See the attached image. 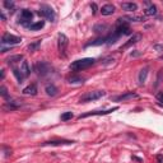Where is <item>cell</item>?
<instances>
[{
	"instance_id": "39",
	"label": "cell",
	"mask_w": 163,
	"mask_h": 163,
	"mask_svg": "<svg viewBox=\"0 0 163 163\" xmlns=\"http://www.w3.org/2000/svg\"><path fill=\"white\" fill-rule=\"evenodd\" d=\"M0 17H2L3 22H5V21H7V18H5V15H4V13H3V11H0Z\"/></svg>"
},
{
	"instance_id": "35",
	"label": "cell",
	"mask_w": 163,
	"mask_h": 163,
	"mask_svg": "<svg viewBox=\"0 0 163 163\" xmlns=\"http://www.w3.org/2000/svg\"><path fill=\"white\" fill-rule=\"evenodd\" d=\"M155 159H157V163H163V154H157Z\"/></svg>"
},
{
	"instance_id": "3",
	"label": "cell",
	"mask_w": 163,
	"mask_h": 163,
	"mask_svg": "<svg viewBox=\"0 0 163 163\" xmlns=\"http://www.w3.org/2000/svg\"><path fill=\"white\" fill-rule=\"evenodd\" d=\"M106 94L105 90H90V92H87V93H84L79 102L80 103H87V102H92V101H96V99H99L102 98L103 96Z\"/></svg>"
},
{
	"instance_id": "27",
	"label": "cell",
	"mask_w": 163,
	"mask_h": 163,
	"mask_svg": "<svg viewBox=\"0 0 163 163\" xmlns=\"http://www.w3.org/2000/svg\"><path fill=\"white\" fill-rule=\"evenodd\" d=\"M128 21L130 22H143V21H145V18L144 17H140V15H131V17H125Z\"/></svg>"
},
{
	"instance_id": "34",
	"label": "cell",
	"mask_w": 163,
	"mask_h": 163,
	"mask_svg": "<svg viewBox=\"0 0 163 163\" xmlns=\"http://www.w3.org/2000/svg\"><path fill=\"white\" fill-rule=\"evenodd\" d=\"M155 97H157V99H158L159 102H163V90H162V92H158V93H157Z\"/></svg>"
},
{
	"instance_id": "31",
	"label": "cell",
	"mask_w": 163,
	"mask_h": 163,
	"mask_svg": "<svg viewBox=\"0 0 163 163\" xmlns=\"http://www.w3.org/2000/svg\"><path fill=\"white\" fill-rule=\"evenodd\" d=\"M14 3L13 2H8V0H5V2H4V7L5 8H7V9H9V10H13L14 9Z\"/></svg>"
},
{
	"instance_id": "4",
	"label": "cell",
	"mask_w": 163,
	"mask_h": 163,
	"mask_svg": "<svg viewBox=\"0 0 163 163\" xmlns=\"http://www.w3.org/2000/svg\"><path fill=\"white\" fill-rule=\"evenodd\" d=\"M38 15L41 17H45L46 19H49L50 22H55V18H56V14L54 9L49 5H41V8L38 10Z\"/></svg>"
},
{
	"instance_id": "40",
	"label": "cell",
	"mask_w": 163,
	"mask_h": 163,
	"mask_svg": "<svg viewBox=\"0 0 163 163\" xmlns=\"http://www.w3.org/2000/svg\"><path fill=\"white\" fill-rule=\"evenodd\" d=\"M140 55V52H131L130 54V56H139Z\"/></svg>"
},
{
	"instance_id": "23",
	"label": "cell",
	"mask_w": 163,
	"mask_h": 163,
	"mask_svg": "<svg viewBox=\"0 0 163 163\" xmlns=\"http://www.w3.org/2000/svg\"><path fill=\"white\" fill-rule=\"evenodd\" d=\"M22 19H27V21H31L32 17H33V13L29 9H23L22 10Z\"/></svg>"
},
{
	"instance_id": "37",
	"label": "cell",
	"mask_w": 163,
	"mask_h": 163,
	"mask_svg": "<svg viewBox=\"0 0 163 163\" xmlns=\"http://www.w3.org/2000/svg\"><path fill=\"white\" fill-rule=\"evenodd\" d=\"M90 8H92L93 14H96V11H97V5H96V3H92V4H90Z\"/></svg>"
},
{
	"instance_id": "19",
	"label": "cell",
	"mask_w": 163,
	"mask_h": 163,
	"mask_svg": "<svg viewBox=\"0 0 163 163\" xmlns=\"http://www.w3.org/2000/svg\"><path fill=\"white\" fill-rule=\"evenodd\" d=\"M21 71L24 78H27L29 74H31V69H29V65L27 61H22V65H21Z\"/></svg>"
},
{
	"instance_id": "26",
	"label": "cell",
	"mask_w": 163,
	"mask_h": 163,
	"mask_svg": "<svg viewBox=\"0 0 163 163\" xmlns=\"http://www.w3.org/2000/svg\"><path fill=\"white\" fill-rule=\"evenodd\" d=\"M40 45H41V40H37V41H34V42H32V44H29L28 45V50L29 51H36L40 47Z\"/></svg>"
},
{
	"instance_id": "38",
	"label": "cell",
	"mask_w": 163,
	"mask_h": 163,
	"mask_svg": "<svg viewBox=\"0 0 163 163\" xmlns=\"http://www.w3.org/2000/svg\"><path fill=\"white\" fill-rule=\"evenodd\" d=\"M4 77H5V71H4V69H2L0 70V78H2V80L4 79Z\"/></svg>"
},
{
	"instance_id": "29",
	"label": "cell",
	"mask_w": 163,
	"mask_h": 163,
	"mask_svg": "<svg viewBox=\"0 0 163 163\" xmlns=\"http://www.w3.org/2000/svg\"><path fill=\"white\" fill-rule=\"evenodd\" d=\"M71 119H73V112H70V111L64 112L61 115V120H63V121H68V120H71Z\"/></svg>"
},
{
	"instance_id": "33",
	"label": "cell",
	"mask_w": 163,
	"mask_h": 163,
	"mask_svg": "<svg viewBox=\"0 0 163 163\" xmlns=\"http://www.w3.org/2000/svg\"><path fill=\"white\" fill-rule=\"evenodd\" d=\"M2 148H3V152H4V155H5V157L11 155V149H10V148H8L7 145H3Z\"/></svg>"
},
{
	"instance_id": "8",
	"label": "cell",
	"mask_w": 163,
	"mask_h": 163,
	"mask_svg": "<svg viewBox=\"0 0 163 163\" xmlns=\"http://www.w3.org/2000/svg\"><path fill=\"white\" fill-rule=\"evenodd\" d=\"M119 107H112L110 110H106V111H90V112H87V113H82L78 116V119H86V117H90V116H105V115H108L111 112H115L117 111Z\"/></svg>"
},
{
	"instance_id": "1",
	"label": "cell",
	"mask_w": 163,
	"mask_h": 163,
	"mask_svg": "<svg viewBox=\"0 0 163 163\" xmlns=\"http://www.w3.org/2000/svg\"><path fill=\"white\" fill-rule=\"evenodd\" d=\"M96 63V60L93 57H86V59H79V60H75L70 64V69L74 70V71H80L84 69H88L90 68L93 64Z\"/></svg>"
},
{
	"instance_id": "30",
	"label": "cell",
	"mask_w": 163,
	"mask_h": 163,
	"mask_svg": "<svg viewBox=\"0 0 163 163\" xmlns=\"http://www.w3.org/2000/svg\"><path fill=\"white\" fill-rule=\"evenodd\" d=\"M0 94H2L4 98L9 99V96H8V89H7V87H5V86H2V87H0Z\"/></svg>"
},
{
	"instance_id": "28",
	"label": "cell",
	"mask_w": 163,
	"mask_h": 163,
	"mask_svg": "<svg viewBox=\"0 0 163 163\" xmlns=\"http://www.w3.org/2000/svg\"><path fill=\"white\" fill-rule=\"evenodd\" d=\"M84 82V78H80V77H71L69 78V83L70 84H80Z\"/></svg>"
},
{
	"instance_id": "41",
	"label": "cell",
	"mask_w": 163,
	"mask_h": 163,
	"mask_svg": "<svg viewBox=\"0 0 163 163\" xmlns=\"http://www.w3.org/2000/svg\"><path fill=\"white\" fill-rule=\"evenodd\" d=\"M161 59H162V60H163V56H162V57H161Z\"/></svg>"
},
{
	"instance_id": "2",
	"label": "cell",
	"mask_w": 163,
	"mask_h": 163,
	"mask_svg": "<svg viewBox=\"0 0 163 163\" xmlns=\"http://www.w3.org/2000/svg\"><path fill=\"white\" fill-rule=\"evenodd\" d=\"M113 33H116L119 36L122 34H130V27H129V21H126V18H119L116 21V28H115Z\"/></svg>"
},
{
	"instance_id": "15",
	"label": "cell",
	"mask_w": 163,
	"mask_h": 163,
	"mask_svg": "<svg viewBox=\"0 0 163 163\" xmlns=\"http://www.w3.org/2000/svg\"><path fill=\"white\" fill-rule=\"evenodd\" d=\"M99 10H101V14L102 15H111V14L115 13V7H113L112 4H106Z\"/></svg>"
},
{
	"instance_id": "11",
	"label": "cell",
	"mask_w": 163,
	"mask_h": 163,
	"mask_svg": "<svg viewBox=\"0 0 163 163\" xmlns=\"http://www.w3.org/2000/svg\"><path fill=\"white\" fill-rule=\"evenodd\" d=\"M139 96L135 93V92H126L125 94H121V96H117L115 97L113 99L117 101V102H122V101H129V99H134V98H138Z\"/></svg>"
},
{
	"instance_id": "14",
	"label": "cell",
	"mask_w": 163,
	"mask_h": 163,
	"mask_svg": "<svg viewBox=\"0 0 163 163\" xmlns=\"http://www.w3.org/2000/svg\"><path fill=\"white\" fill-rule=\"evenodd\" d=\"M23 94H26V96H36L37 94V86L33 83V84H29L28 87H26L24 89H23Z\"/></svg>"
},
{
	"instance_id": "6",
	"label": "cell",
	"mask_w": 163,
	"mask_h": 163,
	"mask_svg": "<svg viewBox=\"0 0 163 163\" xmlns=\"http://www.w3.org/2000/svg\"><path fill=\"white\" fill-rule=\"evenodd\" d=\"M68 44H69L68 37L64 33H59L57 34V49H59L60 55H63L64 57L66 56L65 51H66V47H68Z\"/></svg>"
},
{
	"instance_id": "36",
	"label": "cell",
	"mask_w": 163,
	"mask_h": 163,
	"mask_svg": "<svg viewBox=\"0 0 163 163\" xmlns=\"http://www.w3.org/2000/svg\"><path fill=\"white\" fill-rule=\"evenodd\" d=\"M153 47H154V50H157V51H163V45H154Z\"/></svg>"
},
{
	"instance_id": "24",
	"label": "cell",
	"mask_w": 163,
	"mask_h": 163,
	"mask_svg": "<svg viewBox=\"0 0 163 163\" xmlns=\"http://www.w3.org/2000/svg\"><path fill=\"white\" fill-rule=\"evenodd\" d=\"M13 74H14V77L17 78L18 83H23V79H24V77H23L22 71H21L19 69H17V68H13Z\"/></svg>"
},
{
	"instance_id": "20",
	"label": "cell",
	"mask_w": 163,
	"mask_h": 163,
	"mask_svg": "<svg viewBox=\"0 0 163 163\" xmlns=\"http://www.w3.org/2000/svg\"><path fill=\"white\" fill-rule=\"evenodd\" d=\"M144 14L148 15V17H152V15H155L157 14V7L154 4H150L149 7L144 10Z\"/></svg>"
},
{
	"instance_id": "21",
	"label": "cell",
	"mask_w": 163,
	"mask_h": 163,
	"mask_svg": "<svg viewBox=\"0 0 163 163\" xmlns=\"http://www.w3.org/2000/svg\"><path fill=\"white\" fill-rule=\"evenodd\" d=\"M21 60H23V55H13L7 59V64L8 65H13L18 61H21Z\"/></svg>"
},
{
	"instance_id": "32",
	"label": "cell",
	"mask_w": 163,
	"mask_h": 163,
	"mask_svg": "<svg viewBox=\"0 0 163 163\" xmlns=\"http://www.w3.org/2000/svg\"><path fill=\"white\" fill-rule=\"evenodd\" d=\"M162 78H163V70L161 69V70L158 71V77H157V83H155V87H158L159 84L162 83Z\"/></svg>"
},
{
	"instance_id": "9",
	"label": "cell",
	"mask_w": 163,
	"mask_h": 163,
	"mask_svg": "<svg viewBox=\"0 0 163 163\" xmlns=\"http://www.w3.org/2000/svg\"><path fill=\"white\" fill-rule=\"evenodd\" d=\"M70 144H74L73 140H50V142H46L44 143L42 145H51V147H61V145H70Z\"/></svg>"
},
{
	"instance_id": "18",
	"label": "cell",
	"mask_w": 163,
	"mask_h": 163,
	"mask_svg": "<svg viewBox=\"0 0 163 163\" xmlns=\"http://www.w3.org/2000/svg\"><path fill=\"white\" fill-rule=\"evenodd\" d=\"M147 77H148V68H144V69L140 70V73H139V77H138L139 84H144V83H145Z\"/></svg>"
},
{
	"instance_id": "16",
	"label": "cell",
	"mask_w": 163,
	"mask_h": 163,
	"mask_svg": "<svg viewBox=\"0 0 163 163\" xmlns=\"http://www.w3.org/2000/svg\"><path fill=\"white\" fill-rule=\"evenodd\" d=\"M105 44H107V36H105V37H101V38H97V40L90 41V42H88L86 46H87V47H89V46H99V45H105Z\"/></svg>"
},
{
	"instance_id": "7",
	"label": "cell",
	"mask_w": 163,
	"mask_h": 163,
	"mask_svg": "<svg viewBox=\"0 0 163 163\" xmlns=\"http://www.w3.org/2000/svg\"><path fill=\"white\" fill-rule=\"evenodd\" d=\"M22 42V38L18 37V36H14V34H10V33H4L3 37H2V44L3 45H18Z\"/></svg>"
},
{
	"instance_id": "10",
	"label": "cell",
	"mask_w": 163,
	"mask_h": 163,
	"mask_svg": "<svg viewBox=\"0 0 163 163\" xmlns=\"http://www.w3.org/2000/svg\"><path fill=\"white\" fill-rule=\"evenodd\" d=\"M22 106V101H8L7 103L4 105V111H14V110H18Z\"/></svg>"
},
{
	"instance_id": "17",
	"label": "cell",
	"mask_w": 163,
	"mask_h": 163,
	"mask_svg": "<svg viewBox=\"0 0 163 163\" xmlns=\"http://www.w3.org/2000/svg\"><path fill=\"white\" fill-rule=\"evenodd\" d=\"M121 8L126 11H135V10H138V4H135V3H122Z\"/></svg>"
},
{
	"instance_id": "12",
	"label": "cell",
	"mask_w": 163,
	"mask_h": 163,
	"mask_svg": "<svg viewBox=\"0 0 163 163\" xmlns=\"http://www.w3.org/2000/svg\"><path fill=\"white\" fill-rule=\"evenodd\" d=\"M142 40V34L140 33H135V34H132V37L126 42V44H124L122 46H121V50L122 49H128V47H130V46H132V45H135V44H138L139 41Z\"/></svg>"
},
{
	"instance_id": "5",
	"label": "cell",
	"mask_w": 163,
	"mask_h": 163,
	"mask_svg": "<svg viewBox=\"0 0 163 163\" xmlns=\"http://www.w3.org/2000/svg\"><path fill=\"white\" fill-rule=\"evenodd\" d=\"M51 69H52L51 65L49 63H46V61H38V63L34 64V70L40 77L47 75L51 71Z\"/></svg>"
},
{
	"instance_id": "13",
	"label": "cell",
	"mask_w": 163,
	"mask_h": 163,
	"mask_svg": "<svg viewBox=\"0 0 163 163\" xmlns=\"http://www.w3.org/2000/svg\"><path fill=\"white\" fill-rule=\"evenodd\" d=\"M45 92H46L47 96H50V97H55L59 92V89L55 84H47V86L45 87Z\"/></svg>"
},
{
	"instance_id": "22",
	"label": "cell",
	"mask_w": 163,
	"mask_h": 163,
	"mask_svg": "<svg viewBox=\"0 0 163 163\" xmlns=\"http://www.w3.org/2000/svg\"><path fill=\"white\" fill-rule=\"evenodd\" d=\"M45 27V21H38L36 23H32V26L29 27V29L31 31H40V29H42Z\"/></svg>"
},
{
	"instance_id": "25",
	"label": "cell",
	"mask_w": 163,
	"mask_h": 163,
	"mask_svg": "<svg viewBox=\"0 0 163 163\" xmlns=\"http://www.w3.org/2000/svg\"><path fill=\"white\" fill-rule=\"evenodd\" d=\"M107 28H108L107 24H102V23H99V24H96V26L93 27V31H94L96 33H102V32H105Z\"/></svg>"
}]
</instances>
